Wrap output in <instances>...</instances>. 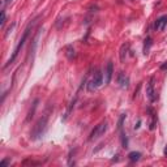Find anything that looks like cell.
I'll return each instance as SVG.
<instances>
[{"mask_svg":"<svg viewBox=\"0 0 167 167\" xmlns=\"http://www.w3.org/2000/svg\"><path fill=\"white\" fill-rule=\"evenodd\" d=\"M118 82L120 85V88L127 89L128 86H129V77H128L124 72H120L119 76H118Z\"/></svg>","mask_w":167,"mask_h":167,"instance_id":"ba28073f","label":"cell"},{"mask_svg":"<svg viewBox=\"0 0 167 167\" xmlns=\"http://www.w3.org/2000/svg\"><path fill=\"white\" fill-rule=\"evenodd\" d=\"M161 69H162V71H166V69H167V63H166V64H162V65H161Z\"/></svg>","mask_w":167,"mask_h":167,"instance_id":"e0dca14e","label":"cell"},{"mask_svg":"<svg viewBox=\"0 0 167 167\" xmlns=\"http://www.w3.org/2000/svg\"><path fill=\"white\" fill-rule=\"evenodd\" d=\"M102 85H103V74H102L99 69H95V72L93 73V77L88 82V91L89 93H94Z\"/></svg>","mask_w":167,"mask_h":167,"instance_id":"7a4b0ae2","label":"cell"},{"mask_svg":"<svg viewBox=\"0 0 167 167\" xmlns=\"http://www.w3.org/2000/svg\"><path fill=\"white\" fill-rule=\"evenodd\" d=\"M149 112H150V129H154L157 125V114L153 108H149Z\"/></svg>","mask_w":167,"mask_h":167,"instance_id":"30bf717a","label":"cell"},{"mask_svg":"<svg viewBox=\"0 0 167 167\" xmlns=\"http://www.w3.org/2000/svg\"><path fill=\"white\" fill-rule=\"evenodd\" d=\"M0 25H1V27H4V25H5V10H1V21H0Z\"/></svg>","mask_w":167,"mask_h":167,"instance_id":"9a60e30c","label":"cell"},{"mask_svg":"<svg viewBox=\"0 0 167 167\" xmlns=\"http://www.w3.org/2000/svg\"><path fill=\"white\" fill-rule=\"evenodd\" d=\"M112 74H114V64H112V62H108L107 67H106V71H105V85L110 84V81L112 79Z\"/></svg>","mask_w":167,"mask_h":167,"instance_id":"52a82bcc","label":"cell"},{"mask_svg":"<svg viewBox=\"0 0 167 167\" xmlns=\"http://www.w3.org/2000/svg\"><path fill=\"white\" fill-rule=\"evenodd\" d=\"M166 26H167V15H163V16L159 17V19L155 20L154 29L157 30V31H163Z\"/></svg>","mask_w":167,"mask_h":167,"instance_id":"8992f818","label":"cell"},{"mask_svg":"<svg viewBox=\"0 0 167 167\" xmlns=\"http://www.w3.org/2000/svg\"><path fill=\"white\" fill-rule=\"evenodd\" d=\"M33 25H34V22L33 24H30L29 26L25 29V31H24V34H22V37H21V39H20V42H19V45L16 46V48H15V51H13V54H12V56L9 58V60L7 62V64L4 65V68H7V67H9L10 64H12L15 60L17 59V56H19V54H20V51H21V48L24 47V45H25V42H26V39H27V35H29V33H30V30L33 29Z\"/></svg>","mask_w":167,"mask_h":167,"instance_id":"6da1fadb","label":"cell"},{"mask_svg":"<svg viewBox=\"0 0 167 167\" xmlns=\"http://www.w3.org/2000/svg\"><path fill=\"white\" fill-rule=\"evenodd\" d=\"M65 55H67V58H68L69 60H73L74 58H76V52H74V48H73V46H67L65 47Z\"/></svg>","mask_w":167,"mask_h":167,"instance_id":"7c38bea8","label":"cell"},{"mask_svg":"<svg viewBox=\"0 0 167 167\" xmlns=\"http://www.w3.org/2000/svg\"><path fill=\"white\" fill-rule=\"evenodd\" d=\"M37 105H38V99H35L34 101V103H33V110H30V112H29V115H27V118L26 120L29 122V120L33 118V115H34V111H35V108H37Z\"/></svg>","mask_w":167,"mask_h":167,"instance_id":"5bb4252c","label":"cell"},{"mask_svg":"<svg viewBox=\"0 0 167 167\" xmlns=\"http://www.w3.org/2000/svg\"><path fill=\"white\" fill-rule=\"evenodd\" d=\"M107 128H108L107 122H102V123H99L98 125H95V127H94V129L91 131L90 136H89V140L93 141V140H97V138H99L101 136H103L105 132L107 131Z\"/></svg>","mask_w":167,"mask_h":167,"instance_id":"277c9868","label":"cell"},{"mask_svg":"<svg viewBox=\"0 0 167 167\" xmlns=\"http://www.w3.org/2000/svg\"><path fill=\"white\" fill-rule=\"evenodd\" d=\"M165 155L167 157V145H166V148H165Z\"/></svg>","mask_w":167,"mask_h":167,"instance_id":"ac0fdd59","label":"cell"},{"mask_svg":"<svg viewBox=\"0 0 167 167\" xmlns=\"http://www.w3.org/2000/svg\"><path fill=\"white\" fill-rule=\"evenodd\" d=\"M13 27H15V24H12V25H10V26L8 27V30H7V33H5V37H8V35H9V33H10V31H12V29H13Z\"/></svg>","mask_w":167,"mask_h":167,"instance_id":"2e32d148","label":"cell"},{"mask_svg":"<svg viewBox=\"0 0 167 167\" xmlns=\"http://www.w3.org/2000/svg\"><path fill=\"white\" fill-rule=\"evenodd\" d=\"M128 159L131 162H138L141 159V153L140 151H131L128 154Z\"/></svg>","mask_w":167,"mask_h":167,"instance_id":"8fae6325","label":"cell"},{"mask_svg":"<svg viewBox=\"0 0 167 167\" xmlns=\"http://www.w3.org/2000/svg\"><path fill=\"white\" fill-rule=\"evenodd\" d=\"M9 1H12V0H5V4H8Z\"/></svg>","mask_w":167,"mask_h":167,"instance_id":"d6986e66","label":"cell"},{"mask_svg":"<svg viewBox=\"0 0 167 167\" xmlns=\"http://www.w3.org/2000/svg\"><path fill=\"white\" fill-rule=\"evenodd\" d=\"M47 120H48V115H47V114H46V115H43L39 120H38V123L35 124L33 132H31V138H33V140H35V138H38V137H41L42 134H43V131H45V128H46V124H47Z\"/></svg>","mask_w":167,"mask_h":167,"instance_id":"3957f363","label":"cell"},{"mask_svg":"<svg viewBox=\"0 0 167 167\" xmlns=\"http://www.w3.org/2000/svg\"><path fill=\"white\" fill-rule=\"evenodd\" d=\"M144 42H145V45H144V54H145V55H148L149 48H150V46H151V38H150V37H148Z\"/></svg>","mask_w":167,"mask_h":167,"instance_id":"4fadbf2b","label":"cell"},{"mask_svg":"<svg viewBox=\"0 0 167 167\" xmlns=\"http://www.w3.org/2000/svg\"><path fill=\"white\" fill-rule=\"evenodd\" d=\"M154 82H155V77L151 76L149 81L146 82V89H145V93H146V97L151 102H155V99H157V95H155V89H154Z\"/></svg>","mask_w":167,"mask_h":167,"instance_id":"5b68a950","label":"cell"},{"mask_svg":"<svg viewBox=\"0 0 167 167\" xmlns=\"http://www.w3.org/2000/svg\"><path fill=\"white\" fill-rule=\"evenodd\" d=\"M128 51H129V43H123L122 47H120V62L122 63L125 62Z\"/></svg>","mask_w":167,"mask_h":167,"instance_id":"9c48e42d","label":"cell"}]
</instances>
